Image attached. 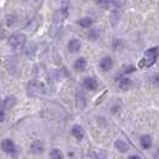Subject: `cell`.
<instances>
[{
    "mask_svg": "<svg viewBox=\"0 0 159 159\" xmlns=\"http://www.w3.org/2000/svg\"><path fill=\"white\" fill-rule=\"evenodd\" d=\"M157 56H158V47H154L148 49L146 53H145V57L139 62V67L143 68V67H148L156 62L157 60Z\"/></svg>",
    "mask_w": 159,
    "mask_h": 159,
    "instance_id": "1",
    "label": "cell"
},
{
    "mask_svg": "<svg viewBox=\"0 0 159 159\" xmlns=\"http://www.w3.org/2000/svg\"><path fill=\"white\" fill-rule=\"evenodd\" d=\"M84 88L88 89V90H91V91H95V90L98 89V83H97V80L95 78L89 77V78L84 79Z\"/></svg>",
    "mask_w": 159,
    "mask_h": 159,
    "instance_id": "5",
    "label": "cell"
},
{
    "mask_svg": "<svg viewBox=\"0 0 159 159\" xmlns=\"http://www.w3.org/2000/svg\"><path fill=\"white\" fill-rule=\"evenodd\" d=\"M74 68L78 72H84L86 70V60L84 57L77 59V61L74 62Z\"/></svg>",
    "mask_w": 159,
    "mask_h": 159,
    "instance_id": "8",
    "label": "cell"
},
{
    "mask_svg": "<svg viewBox=\"0 0 159 159\" xmlns=\"http://www.w3.org/2000/svg\"><path fill=\"white\" fill-rule=\"evenodd\" d=\"M16 103H17L16 97L10 96V97H6V98H5V101H4V107H5L6 109H10V108L15 107V105H16Z\"/></svg>",
    "mask_w": 159,
    "mask_h": 159,
    "instance_id": "12",
    "label": "cell"
},
{
    "mask_svg": "<svg viewBox=\"0 0 159 159\" xmlns=\"http://www.w3.org/2000/svg\"><path fill=\"white\" fill-rule=\"evenodd\" d=\"M31 151L34 152V153H36V154L42 153V152H43V143H41L40 140L34 141L31 145Z\"/></svg>",
    "mask_w": 159,
    "mask_h": 159,
    "instance_id": "11",
    "label": "cell"
},
{
    "mask_svg": "<svg viewBox=\"0 0 159 159\" xmlns=\"http://www.w3.org/2000/svg\"><path fill=\"white\" fill-rule=\"evenodd\" d=\"M41 90H42V85H41L39 81H36V80H31L28 84V93L30 96L37 95Z\"/></svg>",
    "mask_w": 159,
    "mask_h": 159,
    "instance_id": "3",
    "label": "cell"
},
{
    "mask_svg": "<svg viewBox=\"0 0 159 159\" xmlns=\"http://www.w3.org/2000/svg\"><path fill=\"white\" fill-rule=\"evenodd\" d=\"M115 146H116V148H117L120 152H122V153H125V152H127L128 150H129L128 143H126L125 141H122V140H117L116 143H115Z\"/></svg>",
    "mask_w": 159,
    "mask_h": 159,
    "instance_id": "14",
    "label": "cell"
},
{
    "mask_svg": "<svg viewBox=\"0 0 159 159\" xmlns=\"http://www.w3.org/2000/svg\"><path fill=\"white\" fill-rule=\"evenodd\" d=\"M50 158L52 159H64V154L60 150H52L50 152Z\"/></svg>",
    "mask_w": 159,
    "mask_h": 159,
    "instance_id": "18",
    "label": "cell"
},
{
    "mask_svg": "<svg viewBox=\"0 0 159 159\" xmlns=\"http://www.w3.org/2000/svg\"><path fill=\"white\" fill-rule=\"evenodd\" d=\"M80 47H81V43H80L79 40H72V41H70V43H68V50H70L71 53H77V52H79Z\"/></svg>",
    "mask_w": 159,
    "mask_h": 159,
    "instance_id": "9",
    "label": "cell"
},
{
    "mask_svg": "<svg viewBox=\"0 0 159 159\" xmlns=\"http://www.w3.org/2000/svg\"><path fill=\"white\" fill-rule=\"evenodd\" d=\"M4 120H5V112L0 109V122H2Z\"/></svg>",
    "mask_w": 159,
    "mask_h": 159,
    "instance_id": "21",
    "label": "cell"
},
{
    "mask_svg": "<svg viewBox=\"0 0 159 159\" xmlns=\"http://www.w3.org/2000/svg\"><path fill=\"white\" fill-rule=\"evenodd\" d=\"M99 67H101V70H102V71H104V72L109 71V70L112 67L111 57H109V56L103 57V59L101 60V62H99Z\"/></svg>",
    "mask_w": 159,
    "mask_h": 159,
    "instance_id": "6",
    "label": "cell"
},
{
    "mask_svg": "<svg viewBox=\"0 0 159 159\" xmlns=\"http://www.w3.org/2000/svg\"><path fill=\"white\" fill-rule=\"evenodd\" d=\"M129 159H141V158H140V157H138V156H130Z\"/></svg>",
    "mask_w": 159,
    "mask_h": 159,
    "instance_id": "22",
    "label": "cell"
},
{
    "mask_svg": "<svg viewBox=\"0 0 159 159\" xmlns=\"http://www.w3.org/2000/svg\"><path fill=\"white\" fill-rule=\"evenodd\" d=\"M135 71V67L134 66H127L126 68H125V73H132V72Z\"/></svg>",
    "mask_w": 159,
    "mask_h": 159,
    "instance_id": "20",
    "label": "cell"
},
{
    "mask_svg": "<svg viewBox=\"0 0 159 159\" xmlns=\"http://www.w3.org/2000/svg\"><path fill=\"white\" fill-rule=\"evenodd\" d=\"M110 22L112 25H116L120 22V12L117 10H114L110 15Z\"/></svg>",
    "mask_w": 159,
    "mask_h": 159,
    "instance_id": "17",
    "label": "cell"
},
{
    "mask_svg": "<svg viewBox=\"0 0 159 159\" xmlns=\"http://www.w3.org/2000/svg\"><path fill=\"white\" fill-rule=\"evenodd\" d=\"M1 148L6 153H15L16 152V146H15V143L11 139H5L1 143Z\"/></svg>",
    "mask_w": 159,
    "mask_h": 159,
    "instance_id": "4",
    "label": "cell"
},
{
    "mask_svg": "<svg viewBox=\"0 0 159 159\" xmlns=\"http://www.w3.org/2000/svg\"><path fill=\"white\" fill-rule=\"evenodd\" d=\"M132 86V81L128 78H122V79L119 80V88L123 91H127L129 90V88Z\"/></svg>",
    "mask_w": 159,
    "mask_h": 159,
    "instance_id": "10",
    "label": "cell"
},
{
    "mask_svg": "<svg viewBox=\"0 0 159 159\" xmlns=\"http://www.w3.org/2000/svg\"><path fill=\"white\" fill-rule=\"evenodd\" d=\"M16 22V19H15V17L12 16H8L6 17V23H7V25H12V24Z\"/></svg>",
    "mask_w": 159,
    "mask_h": 159,
    "instance_id": "19",
    "label": "cell"
},
{
    "mask_svg": "<svg viewBox=\"0 0 159 159\" xmlns=\"http://www.w3.org/2000/svg\"><path fill=\"white\" fill-rule=\"evenodd\" d=\"M78 24H79L80 26H83V28H89L92 24V19L90 17H84V18H81V19L78 20Z\"/></svg>",
    "mask_w": 159,
    "mask_h": 159,
    "instance_id": "16",
    "label": "cell"
},
{
    "mask_svg": "<svg viewBox=\"0 0 159 159\" xmlns=\"http://www.w3.org/2000/svg\"><path fill=\"white\" fill-rule=\"evenodd\" d=\"M141 145H143V148H150L152 145V139L150 135H143L141 136Z\"/></svg>",
    "mask_w": 159,
    "mask_h": 159,
    "instance_id": "15",
    "label": "cell"
},
{
    "mask_svg": "<svg viewBox=\"0 0 159 159\" xmlns=\"http://www.w3.org/2000/svg\"><path fill=\"white\" fill-rule=\"evenodd\" d=\"M25 42H26V37L24 34H15L8 39V44L13 49H22L25 46Z\"/></svg>",
    "mask_w": 159,
    "mask_h": 159,
    "instance_id": "2",
    "label": "cell"
},
{
    "mask_svg": "<svg viewBox=\"0 0 159 159\" xmlns=\"http://www.w3.org/2000/svg\"><path fill=\"white\" fill-rule=\"evenodd\" d=\"M72 134L75 136L78 140H81V139L84 138V135H85V132H84V129L81 128V126L75 125V126H73V128H72Z\"/></svg>",
    "mask_w": 159,
    "mask_h": 159,
    "instance_id": "7",
    "label": "cell"
},
{
    "mask_svg": "<svg viewBox=\"0 0 159 159\" xmlns=\"http://www.w3.org/2000/svg\"><path fill=\"white\" fill-rule=\"evenodd\" d=\"M112 4H115V0H97V5L104 10L109 8Z\"/></svg>",
    "mask_w": 159,
    "mask_h": 159,
    "instance_id": "13",
    "label": "cell"
}]
</instances>
